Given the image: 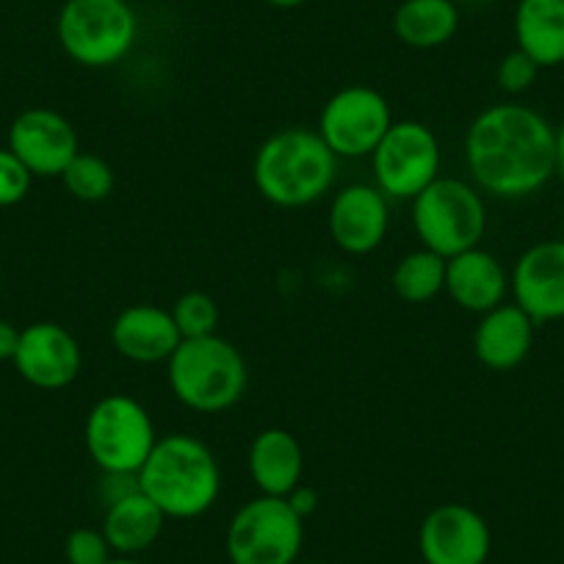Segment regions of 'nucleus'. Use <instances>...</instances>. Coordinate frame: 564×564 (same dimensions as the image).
<instances>
[{
    "mask_svg": "<svg viewBox=\"0 0 564 564\" xmlns=\"http://www.w3.org/2000/svg\"><path fill=\"white\" fill-rule=\"evenodd\" d=\"M465 170L485 197H531L556 175V128L536 108L496 102L468 124Z\"/></svg>",
    "mask_w": 564,
    "mask_h": 564,
    "instance_id": "1",
    "label": "nucleus"
},
{
    "mask_svg": "<svg viewBox=\"0 0 564 564\" xmlns=\"http://www.w3.org/2000/svg\"><path fill=\"white\" fill-rule=\"evenodd\" d=\"M252 181L260 197L282 210L322 203L338 181V159L311 128H282L254 153Z\"/></svg>",
    "mask_w": 564,
    "mask_h": 564,
    "instance_id": "2",
    "label": "nucleus"
},
{
    "mask_svg": "<svg viewBox=\"0 0 564 564\" xmlns=\"http://www.w3.org/2000/svg\"><path fill=\"white\" fill-rule=\"evenodd\" d=\"M135 479L166 520L203 518L221 496L219 459L208 443L188 432L159 437Z\"/></svg>",
    "mask_w": 564,
    "mask_h": 564,
    "instance_id": "3",
    "label": "nucleus"
},
{
    "mask_svg": "<svg viewBox=\"0 0 564 564\" xmlns=\"http://www.w3.org/2000/svg\"><path fill=\"white\" fill-rule=\"evenodd\" d=\"M166 382L183 406L199 415H219L243 399L249 368L238 346L216 333L183 340L166 360Z\"/></svg>",
    "mask_w": 564,
    "mask_h": 564,
    "instance_id": "4",
    "label": "nucleus"
},
{
    "mask_svg": "<svg viewBox=\"0 0 564 564\" xmlns=\"http://www.w3.org/2000/svg\"><path fill=\"white\" fill-rule=\"evenodd\" d=\"M410 219L421 247L448 260L481 247L487 232V199L470 181L441 175L412 199Z\"/></svg>",
    "mask_w": 564,
    "mask_h": 564,
    "instance_id": "5",
    "label": "nucleus"
},
{
    "mask_svg": "<svg viewBox=\"0 0 564 564\" xmlns=\"http://www.w3.org/2000/svg\"><path fill=\"white\" fill-rule=\"evenodd\" d=\"M56 40L80 67H117L139 42V18L130 0H64Z\"/></svg>",
    "mask_w": 564,
    "mask_h": 564,
    "instance_id": "6",
    "label": "nucleus"
},
{
    "mask_svg": "<svg viewBox=\"0 0 564 564\" xmlns=\"http://www.w3.org/2000/svg\"><path fill=\"white\" fill-rule=\"evenodd\" d=\"M159 443L148 406L128 393H108L89 410L84 446L100 474L135 476Z\"/></svg>",
    "mask_w": 564,
    "mask_h": 564,
    "instance_id": "7",
    "label": "nucleus"
},
{
    "mask_svg": "<svg viewBox=\"0 0 564 564\" xmlns=\"http://www.w3.org/2000/svg\"><path fill=\"white\" fill-rule=\"evenodd\" d=\"M305 545V518L289 498L254 496L227 523L230 564H296Z\"/></svg>",
    "mask_w": 564,
    "mask_h": 564,
    "instance_id": "8",
    "label": "nucleus"
},
{
    "mask_svg": "<svg viewBox=\"0 0 564 564\" xmlns=\"http://www.w3.org/2000/svg\"><path fill=\"white\" fill-rule=\"evenodd\" d=\"M441 139L426 122L399 119L371 155L373 186L390 203H412L423 188L441 177Z\"/></svg>",
    "mask_w": 564,
    "mask_h": 564,
    "instance_id": "9",
    "label": "nucleus"
},
{
    "mask_svg": "<svg viewBox=\"0 0 564 564\" xmlns=\"http://www.w3.org/2000/svg\"><path fill=\"white\" fill-rule=\"evenodd\" d=\"M393 122L388 97L371 86L355 84L338 89L324 102L316 133L338 161H360L371 159Z\"/></svg>",
    "mask_w": 564,
    "mask_h": 564,
    "instance_id": "10",
    "label": "nucleus"
},
{
    "mask_svg": "<svg viewBox=\"0 0 564 564\" xmlns=\"http://www.w3.org/2000/svg\"><path fill=\"white\" fill-rule=\"evenodd\" d=\"M417 551L423 564H487L490 525L468 503H441L417 529Z\"/></svg>",
    "mask_w": 564,
    "mask_h": 564,
    "instance_id": "11",
    "label": "nucleus"
},
{
    "mask_svg": "<svg viewBox=\"0 0 564 564\" xmlns=\"http://www.w3.org/2000/svg\"><path fill=\"white\" fill-rule=\"evenodd\" d=\"M7 148L29 166L34 177H62L80 153L75 124L53 108H25L9 124Z\"/></svg>",
    "mask_w": 564,
    "mask_h": 564,
    "instance_id": "12",
    "label": "nucleus"
},
{
    "mask_svg": "<svg viewBox=\"0 0 564 564\" xmlns=\"http://www.w3.org/2000/svg\"><path fill=\"white\" fill-rule=\"evenodd\" d=\"M327 230L344 254L377 252L390 232V199L373 183L340 186L329 199Z\"/></svg>",
    "mask_w": 564,
    "mask_h": 564,
    "instance_id": "13",
    "label": "nucleus"
},
{
    "mask_svg": "<svg viewBox=\"0 0 564 564\" xmlns=\"http://www.w3.org/2000/svg\"><path fill=\"white\" fill-rule=\"evenodd\" d=\"M512 302L540 327L564 318V238L525 249L509 271Z\"/></svg>",
    "mask_w": 564,
    "mask_h": 564,
    "instance_id": "14",
    "label": "nucleus"
},
{
    "mask_svg": "<svg viewBox=\"0 0 564 564\" xmlns=\"http://www.w3.org/2000/svg\"><path fill=\"white\" fill-rule=\"evenodd\" d=\"M14 368L40 390H62L78 379L84 351L78 338L56 322H34L20 329V344L12 357Z\"/></svg>",
    "mask_w": 564,
    "mask_h": 564,
    "instance_id": "15",
    "label": "nucleus"
},
{
    "mask_svg": "<svg viewBox=\"0 0 564 564\" xmlns=\"http://www.w3.org/2000/svg\"><path fill=\"white\" fill-rule=\"evenodd\" d=\"M111 344L119 357L139 366H159L175 355L183 344V335L177 329L172 311L161 305H130L113 318Z\"/></svg>",
    "mask_w": 564,
    "mask_h": 564,
    "instance_id": "16",
    "label": "nucleus"
},
{
    "mask_svg": "<svg viewBox=\"0 0 564 564\" xmlns=\"http://www.w3.org/2000/svg\"><path fill=\"white\" fill-rule=\"evenodd\" d=\"M448 300L463 311L485 316L492 307L503 305L509 296V271L501 260L485 247H474L446 260Z\"/></svg>",
    "mask_w": 564,
    "mask_h": 564,
    "instance_id": "17",
    "label": "nucleus"
},
{
    "mask_svg": "<svg viewBox=\"0 0 564 564\" xmlns=\"http://www.w3.org/2000/svg\"><path fill=\"white\" fill-rule=\"evenodd\" d=\"M536 324L514 302L492 307L490 313L479 316L474 329V355L490 371H514L523 366L525 357L534 346Z\"/></svg>",
    "mask_w": 564,
    "mask_h": 564,
    "instance_id": "18",
    "label": "nucleus"
},
{
    "mask_svg": "<svg viewBox=\"0 0 564 564\" xmlns=\"http://www.w3.org/2000/svg\"><path fill=\"white\" fill-rule=\"evenodd\" d=\"M247 468L260 496L289 498L305 479V448L289 430L269 426L249 443Z\"/></svg>",
    "mask_w": 564,
    "mask_h": 564,
    "instance_id": "19",
    "label": "nucleus"
},
{
    "mask_svg": "<svg viewBox=\"0 0 564 564\" xmlns=\"http://www.w3.org/2000/svg\"><path fill=\"white\" fill-rule=\"evenodd\" d=\"M166 523V514L141 490L128 492L106 503L100 531L117 556H139L155 545Z\"/></svg>",
    "mask_w": 564,
    "mask_h": 564,
    "instance_id": "20",
    "label": "nucleus"
},
{
    "mask_svg": "<svg viewBox=\"0 0 564 564\" xmlns=\"http://www.w3.org/2000/svg\"><path fill=\"white\" fill-rule=\"evenodd\" d=\"M514 45L542 67L564 64V0H518Z\"/></svg>",
    "mask_w": 564,
    "mask_h": 564,
    "instance_id": "21",
    "label": "nucleus"
},
{
    "mask_svg": "<svg viewBox=\"0 0 564 564\" xmlns=\"http://www.w3.org/2000/svg\"><path fill=\"white\" fill-rule=\"evenodd\" d=\"M459 20L457 0H401L393 12V34L406 47L435 51L457 36Z\"/></svg>",
    "mask_w": 564,
    "mask_h": 564,
    "instance_id": "22",
    "label": "nucleus"
},
{
    "mask_svg": "<svg viewBox=\"0 0 564 564\" xmlns=\"http://www.w3.org/2000/svg\"><path fill=\"white\" fill-rule=\"evenodd\" d=\"M393 291L406 305H426L446 291V258L432 249H412L393 265Z\"/></svg>",
    "mask_w": 564,
    "mask_h": 564,
    "instance_id": "23",
    "label": "nucleus"
},
{
    "mask_svg": "<svg viewBox=\"0 0 564 564\" xmlns=\"http://www.w3.org/2000/svg\"><path fill=\"white\" fill-rule=\"evenodd\" d=\"M64 188L73 194L80 203H102L111 197L113 186H117V175H113L111 164L95 153H84L80 150L62 175Z\"/></svg>",
    "mask_w": 564,
    "mask_h": 564,
    "instance_id": "24",
    "label": "nucleus"
},
{
    "mask_svg": "<svg viewBox=\"0 0 564 564\" xmlns=\"http://www.w3.org/2000/svg\"><path fill=\"white\" fill-rule=\"evenodd\" d=\"M172 318H175L183 340L208 338V335H216V327H219V305L205 291H186L172 305Z\"/></svg>",
    "mask_w": 564,
    "mask_h": 564,
    "instance_id": "25",
    "label": "nucleus"
},
{
    "mask_svg": "<svg viewBox=\"0 0 564 564\" xmlns=\"http://www.w3.org/2000/svg\"><path fill=\"white\" fill-rule=\"evenodd\" d=\"M536 78H540V64L525 56L523 51H518V47L512 53H507L496 67L498 86H501V91H507L512 97L529 91L536 84Z\"/></svg>",
    "mask_w": 564,
    "mask_h": 564,
    "instance_id": "26",
    "label": "nucleus"
},
{
    "mask_svg": "<svg viewBox=\"0 0 564 564\" xmlns=\"http://www.w3.org/2000/svg\"><path fill=\"white\" fill-rule=\"evenodd\" d=\"M34 175L9 148H0V208L20 205L31 192Z\"/></svg>",
    "mask_w": 564,
    "mask_h": 564,
    "instance_id": "27",
    "label": "nucleus"
},
{
    "mask_svg": "<svg viewBox=\"0 0 564 564\" xmlns=\"http://www.w3.org/2000/svg\"><path fill=\"white\" fill-rule=\"evenodd\" d=\"M64 556L69 564H106L113 556L106 534L100 529H75L64 540Z\"/></svg>",
    "mask_w": 564,
    "mask_h": 564,
    "instance_id": "28",
    "label": "nucleus"
},
{
    "mask_svg": "<svg viewBox=\"0 0 564 564\" xmlns=\"http://www.w3.org/2000/svg\"><path fill=\"white\" fill-rule=\"evenodd\" d=\"M289 503L296 509V512L302 514V518L307 520V518H311V514L318 509V496H316V490H313V487L300 485V487H296V490L289 496Z\"/></svg>",
    "mask_w": 564,
    "mask_h": 564,
    "instance_id": "29",
    "label": "nucleus"
},
{
    "mask_svg": "<svg viewBox=\"0 0 564 564\" xmlns=\"http://www.w3.org/2000/svg\"><path fill=\"white\" fill-rule=\"evenodd\" d=\"M20 344V329L0 318V360H12Z\"/></svg>",
    "mask_w": 564,
    "mask_h": 564,
    "instance_id": "30",
    "label": "nucleus"
},
{
    "mask_svg": "<svg viewBox=\"0 0 564 564\" xmlns=\"http://www.w3.org/2000/svg\"><path fill=\"white\" fill-rule=\"evenodd\" d=\"M556 175L564 183V122L556 128Z\"/></svg>",
    "mask_w": 564,
    "mask_h": 564,
    "instance_id": "31",
    "label": "nucleus"
},
{
    "mask_svg": "<svg viewBox=\"0 0 564 564\" xmlns=\"http://www.w3.org/2000/svg\"><path fill=\"white\" fill-rule=\"evenodd\" d=\"M265 3L274 9H296V7H305L307 0H265Z\"/></svg>",
    "mask_w": 564,
    "mask_h": 564,
    "instance_id": "32",
    "label": "nucleus"
},
{
    "mask_svg": "<svg viewBox=\"0 0 564 564\" xmlns=\"http://www.w3.org/2000/svg\"><path fill=\"white\" fill-rule=\"evenodd\" d=\"M106 564H144V562H141L139 556H117V553H113Z\"/></svg>",
    "mask_w": 564,
    "mask_h": 564,
    "instance_id": "33",
    "label": "nucleus"
},
{
    "mask_svg": "<svg viewBox=\"0 0 564 564\" xmlns=\"http://www.w3.org/2000/svg\"><path fill=\"white\" fill-rule=\"evenodd\" d=\"M457 3L459 7H463V3L465 7H481V3H487V0H457Z\"/></svg>",
    "mask_w": 564,
    "mask_h": 564,
    "instance_id": "34",
    "label": "nucleus"
},
{
    "mask_svg": "<svg viewBox=\"0 0 564 564\" xmlns=\"http://www.w3.org/2000/svg\"><path fill=\"white\" fill-rule=\"evenodd\" d=\"M296 564H322V562H302V558H300V562H296Z\"/></svg>",
    "mask_w": 564,
    "mask_h": 564,
    "instance_id": "35",
    "label": "nucleus"
}]
</instances>
